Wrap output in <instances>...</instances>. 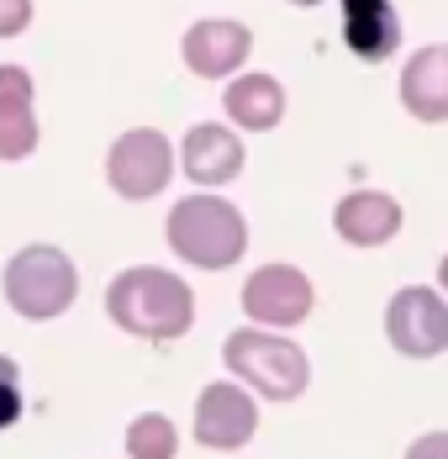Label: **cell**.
<instances>
[{
    "mask_svg": "<svg viewBox=\"0 0 448 459\" xmlns=\"http://www.w3.org/2000/svg\"><path fill=\"white\" fill-rule=\"evenodd\" d=\"M248 53H254V32H248L243 22H232V16H206V22H195V27L185 32V43H179L185 69L201 74V80H232V74L248 64Z\"/></svg>",
    "mask_w": 448,
    "mask_h": 459,
    "instance_id": "cell-8",
    "label": "cell"
},
{
    "mask_svg": "<svg viewBox=\"0 0 448 459\" xmlns=\"http://www.w3.org/2000/svg\"><path fill=\"white\" fill-rule=\"evenodd\" d=\"M74 296H80V270L53 243H32V248H22L5 264V301H11V312H22L27 322L58 317Z\"/></svg>",
    "mask_w": 448,
    "mask_h": 459,
    "instance_id": "cell-4",
    "label": "cell"
},
{
    "mask_svg": "<svg viewBox=\"0 0 448 459\" xmlns=\"http://www.w3.org/2000/svg\"><path fill=\"white\" fill-rule=\"evenodd\" d=\"M38 153V111H32V74L22 64H0V159L22 164Z\"/></svg>",
    "mask_w": 448,
    "mask_h": 459,
    "instance_id": "cell-10",
    "label": "cell"
},
{
    "mask_svg": "<svg viewBox=\"0 0 448 459\" xmlns=\"http://www.w3.org/2000/svg\"><path fill=\"white\" fill-rule=\"evenodd\" d=\"M343 43L364 64H385L401 48V16L391 0H343Z\"/></svg>",
    "mask_w": 448,
    "mask_h": 459,
    "instance_id": "cell-13",
    "label": "cell"
},
{
    "mask_svg": "<svg viewBox=\"0 0 448 459\" xmlns=\"http://www.w3.org/2000/svg\"><path fill=\"white\" fill-rule=\"evenodd\" d=\"M32 27V0H0V38H22Z\"/></svg>",
    "mask_w": 448,
    "mask_h": 459,
    "instance_id": "cell-18",
    "label": "cell"
},
{
    "mask_svg": "<svg viewBox=\"0 0 448 459\" xmlns=\"http://www.w3.org/2000/svg\"><path fill=\"white\" fill-rule=\"evenodd\" d=\"M254 428H259V407H254V396L243 385L217 380V385L201 391V402H195V438L206 449H243L254 438Z\"/></svg>",
    "mask_w": 448,
    "mask_h": 459,
    "instance_id": "cell-9",
    "label": "cell"
},
{
    "mask_svg": "<svg viewBox=\"0 0 448 459\" xmlns=\"http://www.w3.org/2000/svg\"><path fill=\"white\" fill-rule=\"evenodd\" d=\"M332 228L354 248H380L401 232V201L385 190H354L332 206Z\"/></svg>",
    "mask_w": 448,
    "mask_h": 459,
    "instance_id": "cell-12",
    "label": "cell"
},
{
    "mask_svg": "<svg viewBox=\"0 0 448 459\" xmlns=\"http://www.w3.org/2000/svg\"><path fill=\"white\" fill-rule=\"evenodd\" d=\"M385 333L406 359H438L448 349V301L427 285H406L385 307Z\"/></svg>",
    "mask_w": 448,
    "mask_h": 459,
    "instance_id": "cell-6",
    "label": "cell"
},
{
    "mask_svg": "<svg viewBox=\"0 0 448 459\" xmlns=\"http://www.w3.org/2000/svg\"><path fill=\"white\" fill-rule=\"evenodd\" d=\"M169 175H175V148L159 127H133L106 153V180L122 201H153Z\"/></svg>",
    "mask_w": 448,
    "mask_h": 459,
    "instance_id": "cell-5",
    "label": "cell"
},
{
    "mask_svg": "<svg viewBox=\"0 0 448 459\" xmlns=\"http://www.w3.org/2000/svg\"><path fill=\"white\" fill-rule=\"evenodd\" d=\"M22 417V375H16V359L0 354V428H11Z\"/></svg>",
    "mask_w": 448,
    "mask_h": 459,
    "instance_id": "cell-17",
    "label": "cell"
},
{
    "mask_svg": "<svg viewBox=\"0 0 448 459\" xmlns=\"http://www.w3.org/2000/svg\"><path fill=\"white\" fill-rule=\"evenodd\" d=\"M106 317L116 322L122 333H137V338H179L190 333L195 322V296L190 285L159 264H137V270H122V275L106 285Z\"/></svg>",
    "mask_w": 448,
    "mask_h": 459,
    "instance_id": "cell-1",
    "label": "cell"
},
{
    "mask_svg": "<svg viewBox=\"0 0 448 459\" xmlns=\"http://www.w3.org/2000/svg\"><path fill=\"white\" fill-rule=\"evenodd\" d=\"M401 106L417 122H448V48H417L401 69Z\"/></svg>",
    "mask_w": 448,
    "mask_h": 459,
    "instance_id": "cell-14",
    "label": "cell"
},
{
    "mask_svg": "<svg viewBox=\"0 0 448 459\" xmlns=\"http://www.w3.org/2000/svg\"><path fill=\"white\" fill-rule=\"evenodd\" d=\"M406 459H448V433H422V438L406 449Z\"/></svg>",
    "mask_w": 448,
    "mask_h": 459,
    "instance_id": "cell-19",
    "label": "cell"
},
{
    "mask_svg": "<svg viewBox=\"0 0 448 459\" xmlns=\"http://www.w3.org/2000/svg\"><path fill=\"white\" fill-rule=\"evenodd\" d=\"M179 438H175V422L159 412L137 417L133 428H127V455L133 459H175Z\"/></svg>",
    "mask_w": 448,
    "mask_h": 459,
    "instance_id": "cell-16",
    "label": "cell"
},
{
    "mask_svg": "<svg viewBox=\"0 0 448 459\" xmlns=\"http://www.w3.org/2000/svg\"><path fill=\"white\" fill-rule=\"evenodd\" d=\"M222 359L237 380H248V385H254L259 396H269V402H296V396L306 391V380H312L306 354H301L290 338L264 333V327L232 333L222 343Z\"/></svg>",
    "mask_w": 448,
    "mask_h": 459,
    "instance_id": "cell-3",
    "label": "cell"
},
{
    "mask_svg": "<svg viewBox=\"0 0 448 459\" xmlns=\"http://www.w3.org/2000/svg\"><path fill=\"white\" fill-rule=\"evenodd\" d=\"M222 106H227V117H232V127L269 133V127L285 122V85L274 74H232Z\"/></svg>",
    "mask_w": 448,
    "mask_h": 459,
    "instance_id": "cell-15",
    "label": "cell"
},
{
    "mask_svg": "<svg viewBox=\"0 0 448 459\" xmlns=\"http://www.w3.org/2000/svg\"><path fill=\"white\" fill-rule=\"evenodd\" d=\"M438 285H444V296H448V259L438 264Z\"/></svg>",
    "mask_w": 448,
    "mask_h": 459,
    "instance_id": "cell-20",
    "label": "cell"
},
{
    "mask_svg": "<svg viewBox=\"0 0 448 459\" xmlns=\"http://www.w3.org/2000/svg\"><path fill=\"white\" fill-rule=\"evenodd\" d=\"M179 164H185V175L195 185L217 190V185L237 180V169H243V143H237V133L222 127V122H201V127H190L185 143H179Z\"/></svg>",
    "mask_w": 448,
    "mask_h": 459,
    "instance_id": "cell-11",
    "label": "cell"
},
{
    "mask_svg": "<svg viewBox=\"0 0 448 459\" xmlns=\"http://www.w3.org/2000/svg\"><path fill=\"white\" fill-rule=\"evenodd\" d=\"M290 5H301V11H312V5H322V0H290Z\"/></svg>",
    "mask_w": 448,
    "mask_h": 459,
    "instance_id": "cell-21",
    "label": "cell"
},
{
    "mask_svg": "<svg viewBox=\"0 0 448 459\" xmlns=\"http://www.w3.org/2000/svg\"><path fill=\"white\" fill-rule=\"evenodd\" d=\"M312 280L301 275L296 264H264L254 270L243 285V312L264 327H296L312 317Z\"/></svg>",
    "mask_w": 448,
    "mask_h": 459,
    "instance_id": "cell-7",
    "label": "cell"
},
{
    "mask_svg": "<svg viewBox=\"0 0 448 459\" xmlns=\"http://www.w3.org/2000/svg\"><path fill=\"white\" fill-rule=\"evenodd\" d=\"M169 248L195 270H227L248 248V222L222 195H185L169 212Z\"/></svg>",
    "mask_w": 448,
    "mask_h": 459,
    "instance_id": "cell-2",
    "label": "cell"
}]
</instances>
